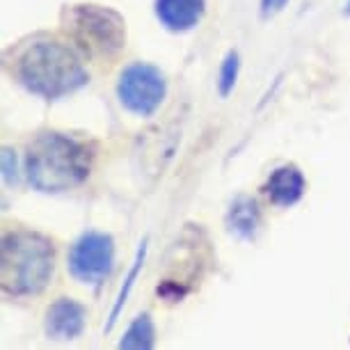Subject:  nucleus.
Segmentation results:
<instances>
[{
  "label": "nucleus",
  "instance_id": "nucleus-1",
  "mask_svg": "<svg viewBox=\"0 0 350 350\" xmlns=\"http://www.w3.org/2000/svg\"><path fill=\"white\" fill-rule=\"evenodd\" d=\"M8 64L18 85L46 101L69 96L90 83V74L78 53L69 44L49 35H35L18 42Z\"/></svg>",
  "mask_w": 350,
  "mask_h": 350
},
{
  "label": "nucleus",
  "instance_id": "nucleus-2",
  "mask_svg": "<svg viewBox=\"0 0 350 350\" xmlns=\"http://www.w3.org/2000/svg\"><path fill=\"white\" fill-rule=\"evenodd\" d=\"M96 158L94 142L60 131H44L28 144L25 176L39 193L60 195L88 181Z\"/></svg>",
  "mask_w": 350,
  "mask_h": 350
},
{
  "label": "nucleus",
  "instance_id": "nucleus-3",
  "mask_svg": "<svg viewBox=\"0 0 350 350\" xmlns=\"http://www.w3.org/2000/svg\"><path fill=\"white\" fill-rule=\"evenodd\" d=\"M3 291L10 298H32L49 286L55 270V245L49 236L14 229L3 236Z\"/></svg>",
  "mask_w": 350,
  "mask_h": 350
},
{
  "label": "nucleus",
  "instance_id": "nucleus-4",
  "mask_svg": "<svg viewBox=\"0 0 350 350\" xmlns=\"http://www.w3.org/2000/svg\"><path fill=\"white\" fill-rule=\"evenodd\" d=\"M62 28L90 60H112L126 46V21L103 5H71L62 12Z\"/></svg>",
  "mask_w": 350,
  "mask_h": 350
},
{
  "label": "nucleus",
  "instance_id": "nucleus-5",
  "mask_svg": "<svg viewBox=\"0 0 350 350\" xmlns=\"http://www.w3.org/2000/svg\"><path fill=\"white\" fill-rule=\"evenodd\" d=\"M117 96L129 112L151 117L167 96V81L158 67L149 62H133L124 67L117 81Z\"/></svg>",
  "mask_w": 350,
  "mask_h": 350
},
{
  "label": "nucleus",
  "instance_id": "nucleus-6",
  "mask_svg": "<svg viewBox=\"0 0 350 350\" xmlns=\"http://www.w3.org/2000/svg\"><path fill=\"white\" fill-rule=\"evenodd\" d=\"M67 268L81 284L98 286L115 268V239L103 231H85L69 250Z\"/></svg>",
  "mask_w": 350,
  "mask_h": 350
},
{
  "label": "nucleus",
  "instance_id": "nucleus-7",
  "mask_svg": "<svg viewBox=\"0 0 350 350\" xmlns=\"http://www.w3.org/2000/svg\"><path fill=\"white\" fill-rule=\"evenodd\" d=\"M88 325V309L74 298H57L46 309L44 329L49 339L55 341H71L78 339Z\"/></svg>",
  "mask_w": 350,
  "mask_h": 350
},
{
  "label": "nucleus",
  "instance_id": "nucleus-8",
  "mask_svg": "<svg viewBox=\"0 0 350 350\" xmlns=\"http://www.w3.org/2000/svg\"><path fill=\"white\" fill-rule=\"evenodd\" d=\"M305 188H307V181L300 167L293 163H286L270 172V176L266 179V183H263V195H266L270 204H275V206L288 208V206H295V204L302 200Z\"/></svg>",
  "mask_w": 350,
  "mask_h": 350
},
{
  "label": "nucleus",
  "instance_id": "nucleus-9",
  "mask_svg": "<svg viewBox=\"0 0 350 350\" xmlns=\"http://www.w3.org/2000/svg\"><path fill=\"white\" fill-rule=\"evenodd\" d=\"M206 12V0H156V16L170 32L197 28Z\"/></svg>",
  "mask_w": 350,
  "mask_h": 350
},
{
  "label": "nucleus",
  "instance_id": "nucleus-10",
  "mask_svg": "<svg viewBox=\"0 0 350 350\" xmlns=\"http://www.w3.org/2000/svg\"><path fill=\"white\" fill-rule=\"evenodd\" d=\"M227 224L236 236H241V239H254L261 224V208H259V204H256V200H252V197H247V195L236 197L229 206Z\"/></svg>",
  "mask_w": 350,
  "mask_h": 350
},
{
  "label": "nucleus",
  "instance_id": "nucleus-11",
  "mask_svg": "<svg viewBox=\"0 0 350 350\" xmlns=\"http://www.w3.org/2000/svg\"><path fill=\"white\" fill-rule=\"evenodd\" d=\"M156 343V329H154V321H151V314H140L135 316V321L131 323L129 329L124 332L120 339V348L126 350H149L154 348Z\"/></svg>",
  "mask_w": 350,
  "mask_h": 350
},
{
  "label": "nucleus",
  "instance_id": "nucleus-12",
  "mask_svg": "<svg viewBox=\"0 0 350 350\" xmlns=\"http://www.w3.org/2000/svg\"><path fill=\"white\" fill-rule=\"evenodd\" d=\"M144 256H147V241H142V243H140V250H137V254H135L133 268L129 270V277L124 280V286H122V291H120V295H117V302H115V307H112V312H110V321H108V325H105V329H112V327H115L117 319H120V314H122L124 305H126L131 291H133V286H135L137 275H140V270H142Z\"/></svg>",
  "mask_w": 350,
  "mask_h": 350
},
{
  "label": "nucleus",
  "instance_id": "nucleus-13",
  "mask_svg": "<svg viewBox=\"0 0 350 350\" xmlns=\"http://www.w3.org/2000/svg\"><path fill=\"white\" fill-rule=\"evenodd\" d=\"M239 69H241V55L236 51H229L220 64V76H217V92H220L222 98H227L234 92Z\"/></svg>",
  "mask_w": 350,
  "mask_h": 350
},
{
  "label": "nucleus",
  "instance_id": "nucleus-14",
  "mask_svg": "<svg viewBox=\"0 0 350 350\" xmlns=\"http://www.w3.org/2000/svg\"><path fill=\"white\" fill-rule=\"evenodd\" d=\"M3 179H5V186H16V181H18L16 156L10 147L3 149Z\"/></svg>",
  "mask_w": 350,
  "mask_h": 350
},
{
  "label": "nucleus",
  "instance_id": "nucleus-15",
  "mask_svg": "<svg viewBox=\"0 0 350 350\" xmlns=\"http://www.w3.org/2000/svg\"><path fill=\"white\" fill-rule=\"evenodd\" d=\"M288 0H261V16L263 18H270L275 14H280V12L286 8Z\"/></svg>",
  "mask_w": 350,
  "mask_h": 350
},
{
  "label": "nucleus",
  "instance_id": "nucleus-16",
  "mask_svg": "<svg viewBox=\"0 0 350 350\" xmlns=\"http://www.w3.org/2000/svg\"><path fill=\"white\" fill-rule=\"evenodd\" d=\"M343 14H346V16H350V0H348V3H346V8H343Z\"/></svg>",
  "mask_w": 350,
  "mask_h": 350
}]
</instances>
